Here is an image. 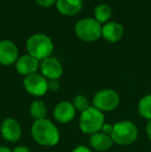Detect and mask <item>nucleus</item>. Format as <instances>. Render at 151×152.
I'll return each instance as SVG.
<instances>
[{
  "mask_svg": "<svg viewBox=\"0 0 151 152\" xmlns=\"http://www.w3.org/2000/svg\"><path fill=\"white\" fill-rule=\"evenodd\" d=\"M40 72L47 80H58L62 76L63 68L60 61L56 58L49 57L40 63Z\"/></svg>",
  "mask_w": 151,
  "mask_h": 152,
  "instance_id": "11",
  "label": "nucleus"
},
{
  "mask_svg": "<svg viewBox=\"0 0 151 152\" xmlns=\"http://www.w3.org/2000/svg\"><path fill=\"white\" fill-rule=\"evenodd\" d=\"M101 23L97 22L95 19L86 18L78 21L75 26V32L80 39L83 42H95L101 36Z\"/></svg>",
  "mask_w": 151,
  "mask_h": 152,
  "instance_id": "5",
  "label": "nucleus"
},
{
  "mask_svg": "<svg viewBox=\"0 0 151 152\" xmlns=\"http://www.w3.org/2000/svg\"><path fill=\"white\" fill-rule=\"evenodd\" d=\"M114 142L111 136L104 134L103 132H98L93 134L89 138V145L93 150L96 151H107L113 146Z\"/></svg>",
  "mask_w": 151,
  "mask_h": 152,
  "instance_id": "14",
  "label": "nucleus"
},
{
  "mask_svg": "<svg viewBox=\"0 0 151 152\" xmlns=\"http://www.w3.org/2000/svg\"><path fill=\"white\" fill-rule=\"evenodd\" d=\"M31 136L38 145L44 147L56 146L60 141V132L58 127L47 118L33 122Z\"/></svg>",
  "mask_w": 151,
  "mask_h": 152,
  "instance_id": "1",
  "label": "nucleus"
},
{
  "mask_svg": "<svg viewBox=\"0 0 151 152\" xmlns=\"http://www.w3.org/2000/svg\"><path fill=\"white\" fill-rule=\"evenodd\" d=\"M0 134L5 141L15 143L20 140L22 136V128L16 119L12 117H7L0 123Z\"/></svg>",
  "mask_w": 151,
  "mask_h": 152,
  "instance_id": "8",
  "label": "nucleus"
},
{
  "mask_svg": "<svg viewBox=\"0 0 151 152\" xmlns=\"http://www.w3.org/2000/svg\"><path fill=\"white\" fill-rule=\"evenodd\" d=\"M26 48L30 56L37 59L38 61H42L51 56L54 46L49 36L36 33L27 39Z\"/></svg>",
  "mask_w": 151,
  "mask_h": 152,
  "instance_id": "2",
  "label": "nucleus"
},
{
  "mask_svg": "<svg viewBox=\"0 0 151 152\" xmlns=\"http://www.w3.org/2000/svg\"><path fill=\"white\" fill-rule=\"evenodd\" d=\"M112 16V10L108 4L101 3L95 7L94 19L99 23H107Z\"/></svg>",
  "mask_w": 151,
  "mask_h": 152,
  "instance_id": "17",
  "label": "nucleus"
},
{
  "mask_svg": "<svg viewBox=\"0 0 151 152\" xmlns=\"http://www.w3.org/2000/svg\"><path fill=\"white\" fill-rule=\"evenodd\" d=\"M83 6V0H57L56 7L60 14L64 16H75Z\"/></svg>",
  "mask_w": 151,
  "mask_h": 152,
  "instance_id": "15",
  "label": "nucleus"
},
{
  "mask_svg": "<svg viewBox=\"0 0 151 152\" xmlns=\"http://www.w3.org/2000/svg\"><path fill=\"white\" fill-rule=\"evenodd\" d=\"M0 152H12V150L6 146H0Z\"/></svg>",
  "mask_w": 151,
  "mask_h": 152,
  "instance_id": "26",
  "label": "nucleus"
},
{
  "mask_svg": "<svg viewBox=\"0 0 151 152\" xmlns=\"http://www.w3.org/2000/svg\"><path fill=\"white\" fill-rule=\"evenodd\" d=\"M74 107H75L76 111H79V112H84L87 109L90 108V102H89L88 98L85 95H82V94H79L77 95L75 98H74V102H73Z\"/></svg>",
  "mask_w": 151,
  "mask_h": 152,
  "instance_id": "19",
  "label": "nucleus"
},
{
  "mask_svg": "<svg viewBox=\"0 0 151 152\" xmlns=\"http://www.w3.org/2000/svg\"><path fill=\"white\" fill-rule=\"evenodd\" d=\"M124 28L117 22H107L101 28V36L107 42H117L123 37Z\"/></svg>",
  "mask_w": 151,
  "mask_h": 152,
  "instance_id": "13",
  "label": "nucleus"
},
{
  "mask_svg": "<svg viewBox=\"0 0 151 152\" xmlns=\"http://www.w3.org/2000/svg\"><path fill=\"white\" fill-rule=\"evenodd\" d=\"M19 58L18 47L14 42L4 39L0 42V64L4 66L16 63Z\"/></svg>",
  "mask_w": 151,
  "mask_h": 152,
  "instance_id": "9",
  "label": "nucleus"
},
{
  "mask_svg": "<svg viewBox=\"0 0 151 152\" xmlns=\"http://www.w3.org/2000/svg\"><path fill=\"white\" fill-rule=\"evenodd\" d=\"M76 109L74 107L73 102H67V100H62L58 102L55 106L54 111H53V116L54 119L59 123H69L76 116Z\"/></svg>",
  "mask_w": 151,
  "mask_h": 152,
  "instance_id": "10",
  "label": "nucleus"
},
{
  "mask_svg": "<svg viewBox=\"0 0 151 152\" xmlns=\"http://www.w3.org/2000/svg\"><path fill=\"white\" fill-rule=\"evenodd\" d=\"M120 104V96L113 89H103L96 92L92 98V107L101 112H112Z\"/></svg>",
  "mask_w": 151,
  "mask_h": 152,
  "instance_id": "6",
  "label": "nucleus"
},
{
  "mask_svg": "<svg viewBox=\"0 0 151 152\" xmlns=\"http://www.w3.org/2000/svg\"><path fill=\"white\" fill-rule=\"evenodd\" d=\"M139 136V130L133 122L128 120L119 121L113 125L111 138L114 144L119 146H128L135 143Z\"/></svg>",
  "mask_w": 151,
  "mask_h": 152,
  "instance_id": "3",
  "label": "nucleus"
},
{
  "mask_svg": "<svg viewBox=\"0 0 151 152\" xmlns=\"http://www.w3.org/2000/svg\"><path fill=\"white\" fill-rule=\"evenodd\" d=\"M146 134H147L148 139L151 141V120L147 122V125H146Z\"/></svg>",
  "mask_w": 151,
  "mask_h": 152,
  "instance_id": "25",
  "label": "nucleus"
},
{
  "mask_svg": "<svg viewBox=\"0 0 151 152\" xmlns=\"http://www.w3.org/2000/svg\"><path fill=\"white\" fill-rule=\"evenodd\" d=\"M139 114L146 120H151V94L143 96L138 104Z\"/></svg>",
  "mask_w": 151,
  "mask_h": 152,
  "instance_id": "18",
  "label": "nucleus"
},
{
  "mask_svg": "<svg viewBox=\"0 0 151 152\" xmlns=\"http://www.w3.org/2000/svg\"><path fill=\"white\" fill-rule=\"evenodd\" d=\"M39 67V61L33 58L29 54L23 55L18 58L16 62V69L22 76H29V75L35 74Z\"/></svg>",
  "mask_w": 151,
  "mask_h": 152,
  "instance_id": "12",
  "label": "nucleus"
},
{
  "mask_svg": "<svg viewBox=\"0 0 151 152\" xmlns=\"http://www.w3.org/2000/svg\"><path fill=\"white\" fill-rule=\"evenodd\" d=\"M105 115L103 112L91 106L81 113L79 118V127L86 134H93L101 132L105 124Z\"/></svg>",
  "mask_w": 151,
  "mask_h": 152,
  "instance_id": "4",
  "label": "nucleus"
},
{
  "mask_svg": "<svg viewBox=\"0 0 151 152\" xmlns=\"http://www.w3.org/2000/svg\"><path fill=\"white\" fill-rule=\"evenodd\" d=\"M23 85L27 93L36 97L44 96L49 90L48 80L42 75L36 74V72L25 77Z\"/></svg>",
  "mask_w": 151,
  "mask_h": 152,
  "instance_id": "7",
  "label": "nucleus"
},
{
  "mask_svg": "<svg viewBox=\"0 0 151 152\" xmlns=\"http://www.w3.org/2000/svg\"><path fill=\"white\" fill-rule=\"evenodd\" d=\"M48 87L49 90L56 91L59 89V82L58 80H48Z\"/></svg>",
  "mask_w": 151,
  "mask_h": 152,
  "instance_id": "21",
  "label": "nucleus"
},
{
  "mask_svg": "<svg viewBox=\"0 0 151 152\" xmlns=\"http://www.w3.org/2000/svg\"><path fill=\"white\" fill-rule=\"evenodd\" d=\"M12 152H30V149L27 146H23V145H20V146H16L14 149L12 150Z\"/></svg>",
  "mask_w": 151,
  "mask_h": 152,
  "instance_id": "24",
  "label": "nucleus"
},
{
  "mask_svg": "<svg viewBox=\"0 0 151 152\" xmlns=\"http://www.w3.org/2000/svg\"><path fill=\"white\" fill-rule=\"evenodd\" d=\"M113 125L114 124H111V123H105L101 132H103L104 134H109V136H111L112 132H113Z\"/></svg>",
  "mask_w": 151,
  "mask_h": 152,
  "instance_id": "22",
  "label": "nucleus"
},
{
  "mask_svg": "<svg viewBox=\"0 0 151 152\" xmlns=\"http://www.w3.org/2000/svg\"><path fill=\"white\" fill-rule=\"evenodd\" d=\"M71 152H92L91 149L87 146H84V145H80V146H77L76 148H74V150Z\"/></svg>",
  "mask_w": 151,
  "mask_h": 152,
  "instance_id": "23",
  "label": "nucleus"
},
{
  "mask_svg": "<svg viewBox=\"0 0 151 152\" xmlns=\"http://www.w3.org/2000/svg\"><path fill=\"white\" fill-rule=\"evenodd\" d=\"M35 1L42 7H50V6L56 4L57 0H35Z\"/></svg>",
  "mask_w": 151,
  "mask_h": 152,
  "instance_id": "20",
  "label": "nucleus"
},
{
  "mask_svg": "<svg viewBox=\"0 0 151 152\" xmlns=\"http://www.w3.org/2000/svg\"><path fill=\"white\" fill-rule=\"evenodd\" d=\"M29 113H30V116L34 119V121L40 120V119L47 118L48 108H47L46 104L44 102H42V100H34L30 104Z\"/></svg>",
  "mask_w": 151,
  "mask_h": 152,
  "instance_id": "16",
  "label": "nucleus"
}]
</instances>
